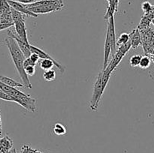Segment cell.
Returning <instances> with one entry per match:
<instances>
[{
  "label": "cell",
  "mask_w": 154,
  "mask_h": 153,
  "mask_svg": "<svg viewBox=\"0 0 154 153\" xmlns=\"http://www.w3.org/2000/svg\"><path fill=\"white\" fill-rule=\"evenodd\" d=\"M5 42L9 50V52H10L12 60H13L14 63L17 70L20 76V79L23 82V85L26 88H32V86L31 82H30L29 76H27L25 72V70H24L23 62L26 58L25 56L23 55L22 51L20 50L16 40L13 38L11 37L10 35H8V37L6 38Z\"/></svg>",
  "instance_id": "1"
},
{
  "label": "cell",
  "mask_w": 154,
  "mask_h": 153,
  "mask_svg": "<svg viewBox=\"0 0 154 153\" xmlns=\"http://www.w3.org/2000/svg\"><path fill=\"white\" fill-rule=\"evenodd\" d=\"M108 28H107L106 38L105 42V50H104V63L102 71L105 70L108 66V62L111 53L114 56L116 52V32L115 25H114V16H110L108 19Z\"/></svg>",
  "instance_id": "2"
},
{
  "label": "cell",
  "mask_w": 154,
  "mask_h": 153,
  "mask_svg": "<svg viewBox=\"0 0 154 153\" xmlns=\"http://www.w3.org/2000/svg\"><path fill=\"white\" fill-rule=\"evenodd\" d=\"M110 77H111V74H106L103 71L99 72L97 79L95 82L94 86H93V95L90 100V107L93 111H96V110L98 109L102 94L108 85Z\"/></svg>",
  "instance_id": "3"
},
{
  "label": "cell",
  "mask_w": 154,
  "mask_h": 153,
  "mask_svg": "<svg viewBox=\"0 0 154 153\" xmlns=\"http://www.w3.org/2000/svg\"><path fill=\"white\" fill-rule=\"evenodd\" d=\"M118 50L116 51V52L113 56V58L111 59V61L110 62L109 64H108V66L106 67L105 70H103V72H105V73L111 74V73L115 70L116 68L118 66L120 62L122 61L123 57L126 55V53L131 49V44L129 41L126 44H125L118 46Z\"/></svg>",
  "instance_id": "4"
},
{
  "label": "cell",
  "mask_w": 154,
  "mask_h": 153,
  "mask_svg": "<svg viewBox=\"0 0 154 153\" xmlns=\"http://www.w3.org/2000/svg\"><path fill=\"white\" fill-rule=\"evenodd\" d=\"M64 6L65 4L63 0H53L51 3L45 5L35 6V7L28 8V9L35 14H48L60 10L64 8Z\"/></svg>",
  "instance_id": "5"
},
{
  "label": "cell",
  "mask_w": 154,
  "mask_h": 153,
  "mask_svg": "<svg viewBox=\"0 0 154 153\" xmlns=\"http://www.w3.org/2000/svg\"><path fill=\"white\" fill-rule=\"evenodd\" d=\"M8 35H10L11 37L13 38L16 42L17 43L18 46H19L20 49L22 51L23 55L25 56L26 58H29L31 55V50H30V44H29V41H26V40L21 39L17 34L15 32H14L11 30H9L8 32Z\"/></svg>",
  "instance_id": "6"
},
{
  "label": "cell",
  "mask_w": 154,
  "mask_h": 153,
  "mask_svg": "<svg viewBox=\"0 0 154 153\" xmlns=\"http://www.w3.org/2000/svg\"><path fill=\"white\" fill-rule=\"evenodd\" d=\"M14 26L15 27L16 34L23 40H26V41H29L26 27L25 24V18L14 22Z\"/></svg>",
  "instance_id": "7"
},
{
  "label": "cell",
  "mask_w": 154,
  "mask_h": 153,
  "mask_svg": "<svg viewBox=\"0 0 154 153\" xmlns=\"http://www.w3.org/2000/svg\"><path fill=\"white\" fill-rule=\"evenodd\" d=\"M7 1L11 8H14V10H17V11L20 12L23 14L28 15V16H32V17H38V14H35L30 11V10H29L28 8H26L24 6V4H22V3L14 1V0H7Z\"/></svg>",
  "instance_id": "8"
},
{
  "label": "cell",
  "mask_w": 154,
  "mask_h": 153,
  "mask_svg": "<svg viewBox=\"0 0 154 153\" xmlns=\"http://www.w3.org/2000/svg\"><path fill=\"white\" fill-rule=\"evenodd\" d=\"M154 19V4L153 9L150 10L149 13L144 14V15L141 17V21H140L139 24H138L137 28L139 30L145 29V28L150 27V24H151V21Z\"/></svg>",
  "instance_id": "9"
},
{
  "label": "cell",
  "mask_w": 154,
  "mask_h": 153,
  "mask_svg": "<svg viewBox=\"0 0 154 153\" xmlns=\"http://www.w3.org/2000/svg\"><path fill=\"white\" fill-rule=\"evenodd\" d=\"M129 42L131 44V48L137 49L140 45H141V36L139 29L138 28L132 30V32L129 33Z\"/></svg>",
  "instance_id": "10"
},
{
  "label": "cell",
  "mask_w": 154,
  "mask_h": 153,
  "mask_svg": "<svg viewBox=\"0 0 154 153\" xmlns=\"http://www.w3.org/2000/svg\"><path fill=\"white\" fill-rule=\"evenodd\" d=\"M13 147V140L8 135L0 138V153H8Z\"/></svg>",
  "instance_id": "11"
},
{
  "label": "cell",
  "mask_w": 154,
  "mask_h": 153,
  "mask_svg": "<svg viewBox=\"0 0 154 153\" xmlns=\"http://www.w3.org/2000/svg\"><path fill=\"white\" fill-rule=\"evenodd\" d=\"M0 81L2 82L3 83L5 84V85L11 87H13V88H23V87H24V86L23 84L17 82V81L11 79V78L8 77V76H0Z\"/></svg>",
  "instance_id": "12"
},
{
  "label": "cell",
  "mask_w": 154,
  "mask_h": 153,
  "mask_svg": "<svg viewBox=\"0 0 154 153\" xmlns=\"http://www.w3.org/2000/svg\"><path fill=\"white\" fill-rule=\"evenodd\" d=\"M53 131L55 134L58 135V136H61V135H64L66 134V128L61 123H56L53 128Z\"/></svg>",
  "instance_id": "13"
},
{
  "label": "cell",
  "mask_w": 154,
  "mask_h": 153,
  "mask_svg": "<svg viewBox=\"0 0 154 153\" xmlns=\"http://www.w3.org/2000/svg\"><path fill=\"white\" fill-rule=\"evenodd\" d=\"M129 38H130V37H129V33H122L120 35V37L118 38L117 40H116V45L120 46H121V45L125 44H126L127 42L129 41Z\"/></svg>",
  "instance_id": "14"
},
{
  "label": "cell",
  "mask_w": 154,
  "mask_h": 153,
  "mask_svg": "<svg viewBox=\"0 0 154 153\" xmlns=\"http://www.w3.org/2000/svg\"><path fill=\"white\" fill-rule=\"evenodd\" d=\"M150 63H151V59H150V56L145 55L141 57V61H140L139 65L138 66L141 69H147L150 66Z\"/></svg>",
  "instance_id": "15"
},
{
  "label": "cell",
  "mask_w": 154,
  "mask_h": 153,
  "mask_svg": "<svg viewBox=\"0 0 154 153\" xmlns=\"http://www.w3.org/2000/svg\"><path fill=\"white\" fill-rule=\"evenodd\" d=\"M56 76H57V74H56L55 70H45V72L43 74V77L45 79V80L48 81V82H51V81H54V80L56 79Z\"/></svg>",
  "instance_id": "16"
},
{
  "label": "cell",
  "mask_w": 154,
  "mask_h": 153,
  "mask_svg": "<svg viewBox=\"0 0 154 153\" xmlns=\"http://www.w3.org/2000/svg\"><path fill=\"white\" fill-rule=\"evenodd\" d=\"M11 11V7L7 0H0V16Z\"/></svg>",
  "instance_id": "17"
},
{
  "label": "cell",
  "mask_w": 154,
  "mask_h": 153,
  "mask_svg": "<svg viewBox=\"0 0 154 153\" xmlns=\"http://www.w3.org/2000/svg\"><path fill=\"white\" fill-rule=\"evenodd\" d=\"M141 57H142V56L139 55V54H135V55L132 56L130 58V59H129V64H130V65L132 68L138 67Z\"/></svg>",
  "instance_id": "18"
},
{
  "label": "cell",
  "mask_w": 154,
  "mask_h": 153,
  "mask_svg": "<svg viewBox=\"0 0 154 153\" xmlns=\"http://www.w3.org/2000/svg\"><path fill=\"white\" fill-rule=\"evenodd\" d=\"M153 5L148 1H145L141 4V9L144 11V14H147L153 9Z\"/></svg>",
  "instance_id": "19"
},
{
  "label": "cell",
  "mask_w": 154,
  "mask_h": 153,
  "mask_svg": "<svg viewBox=\"0 0 154 153\" xmlns=\"http://www.w3.org/2000/svg\"><path fill=\"white\" fill-rule=\"evenodd\" d=\"M0 99L4 100H7V101H11L17 103V100L13 97V96L10 95V94H7V93L3 92L2 91H0Z\"/></svg>",
  "instance_id": "20"
},
{
  "label": "cell",
  "mask_w": 154,
  "mask_h": 153,
  "mask_svg": "<svg viewBox=\"0 0 154 153\" xmlns=\"http://www.w3.org/2000/svg\"><path fill=\"white\" fill-rule=\"evenodd\" d=\"M24 70L27 76H33L35 74V66H27L24 68Z\"/></svg>",
  "instance_id": "21"
},
{
  "label": "cell",
  "mask_w": 154,
  "mask_h": 153,
  "mask_svg": "<svg viewBox=\"0 0 154 153\" xmlns=\"http://www.w3.org/2000/svg\"><path fill=\"white\" fill-rule=\"evenodd\" d=\"M36 149H34L28 145H23L21 148L20 153H34Z\"/></svg>",
  "instance_id": "22"
},
{
  "label": "cell",
  "mask_w": 154,
  "mask_h": 153,
  "mask_svg": "<svg viewBox=\"0 0 154 153\" xmlns=\"http://www.w3.org/2000/svg\"><path fill=\"white\" fill-rule=\"evenodd\" d=\"M29 58L33 62L35 63V64H36L38 63L39 60L41 59L40 57L38 56V55L36 53H35V52H32L31 55H30V56H29Z\"/></svg>",
  "instance_id": "23"
},
{
  "label": "cell",
  "mask_w": 154,
  "mask_h": 153,
  "mask_svg": "<svg viewBox=\"0 0 154 153\" xmlns=\"http://www.w3.org/2000/svg\"><path fill=\"white\" fill-rule=\"evenodd\" d=\"M35 65H36V64H35V63L33 62L31 59H30L29 57V58H26L25 60H24V62H23V67L24 68L27 67V66H35Z\"/></svg>",
  "instance_id": "24"
},
{
  "label": "cell",
  "mask_w": 154,
  "mask_h": 153,
  "mask_svg": "<svg viewBox=\"0 0 154 153\" xmlns=\"http://www.w3.org/2000/svg\"><path fill=\"white\" fill-rule=\"evenodd\" d=\"M14 23H7V22H0V31H2V30L6 29V28H11V26H13Z\"/></svg>",
  "instance_id": "25"
},
{
  "label": "cell",
  "mask_w": 154,
  "mask_h": 153,
  "mask_svg": "<svg viewBox=\"0 0 154 153\" xmlns=\"http://www.w3.org/2000/svg\"><path fill=\"white\" fill-rule=\"evenodd\" d=\"M14 1L18 2L20 3H22V4H31V3L35 2H37L38 0H14Z\"/></svg>",
  "instance_id": "26"
},
{
  "label": "cell",
  "mask_w": 154,
  "mask_h": 153,
  "mask_svg": "<svg viewBox=\"0 0 154 153\" xmlns=\"http://www.w3.org/2000/svg\"><path fill=\"white\" fill-rule=\"evenodd\" d=\"M2 134V121H1V115H0V136Z\"/></svg>",
  "instance_id": "27"
},
{
  "label": "cell",
  "mask_w": 154,
  "mask_h": 153,
  "mask_svg": "<svg viewBox=\"0 0 154 153\" xmlns=\"http://www.w3.org/2000/svg\"><path fill=\"white\" fill-rule=\"evenodd\" d=\"M8 153H17V151H16V149H15V148H12L11 149V151L9 152Z\"/></svg>",
  "instance_id": "28"
},
{
  "label": "cell",
  "mask_w": 154,
  "mask_h": 153,
  "mask_svg": "<svg viewBox=\"0 0 154 153\" xmlns=\"http://www.w3.org/2000/svg\"><path fill=\"white\" fill-rule=\"evenodd\" d=\"M150 59L153 61V62L154 63V54H153V55H151V56H150Z\"/></svg>",
  "instance_id": "29"
},
{
  "label": "cell",
  "mask_w": 154,
  "mask_h": 153,
  "mask_svg": "<svg viewBox=\"0 0 154 153\" xmlns=\"http://www.w3.org/2000/svg\"><path fill=\"white\" fill-rule=\"evenodd\" d=\"M34 153H44V152H42L39 151V150H38V149H36L35 152Z\"/></svg>",
  "instance_id": "30"
},
{
  "label": "cell",
  "mask_w": 154,
  "mask_h": 153,
  "mask_svg": "<svg viewBox=\"0 0 154 153\" xmlns=\"http://www.w3.org/2000/svg\"><path fill=\"white\" fill-rule=\"evenodd\" d=\"M151 23H152V24H153V26H154V19L153 20H152V21H151Z\"/></svg>",
  "instance_id": "31"
},
{
  "label": "cell",
  "mask_w": 154,
  "mask_h": 153,
  "mask_svg": "<svg viewBox=\"0 0 154 153\" xmlns=\"http://www.w3.org/2000/svg\"><path fill=\"white\" fill-rule=\"evenodd\" d=\"M0 22H1V20H0Z\"/></svg>",
  "instance_id": "32"
},
{
  "label": "cell",
  "mask_w": 154,
  "mask_h": 153,
  "mask_svg": "<svg viewBox=\"0 0 154 153\" xmlns=\"http://www.w3.org/2000/svg\"><path fill=\"white\" fill-rule=\"evenodd\" d=\"M38 1H39V0H38Z\"/></svg>",
  "instance_id": "33"
}]
</instances>
